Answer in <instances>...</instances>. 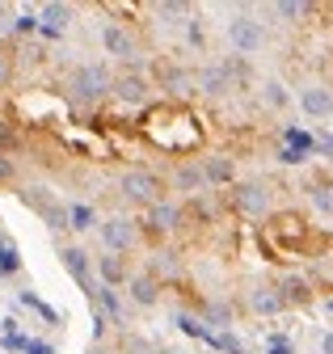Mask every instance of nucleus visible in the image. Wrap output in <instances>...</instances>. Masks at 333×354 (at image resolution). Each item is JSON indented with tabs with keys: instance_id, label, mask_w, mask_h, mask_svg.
Segmentation results:
<instances>
[{
	"instance_id": "f257e3e1",
	"label": "nucleus",
	"mask_w": 333,
	"mask_h": 354,
	"mask_svg": "<svg viewBox=\"0 0 333 354\" xmlns=\"http://www.w3.org/2000/svg\"><path fill=\"white\" fill-rule=\"evenodd\" d=\"M228 42H232V51L236 55H258L262 51V42H266V30L258 17H249V13H236L228 21Z\"/></svg>"
},
{
	"instance_id": "f03ea898",
	"label": "nucleus",
	"mask_w": 333,
	"mask_h": 354,
	"mask_svg": "<svg viewBox=\"0 0 333 354\" xmlns=\"http://www.w3.org/2000/svg\"><path fill=\"white\" fill-rule=\"evenodd\" d=\"M110 88H114V80H110V68L106 64H80L72 72V93L80 102H93V97L110 93Z\"/></svg>"
},
{
	"instance_id": "7ed1b4c3",
	"label": "nucleus",
	"mask_w": 333,
	"mask_h": 354,
	"mask_svg": "<svg viewBox=\"0 0 333 354\" xmlns=\"http://www.w3.org/2000/svg\"><path fill=\"white\" fill-rule=\"evenodd\" d=\"M118 190L127 198H135V203H156L160 198V177L148 173V169H131V173H122Z\"/></svg>"
},
{
	"instance_id": "20e7f679",
	"label": "nucleus",
	"mask_w": 333,
	"mask_h": 354,
	"mask_svg": "<svg viewBox=\"0 0 333 354\" xmlns=\"http://www.w3.org/2000/svg\"><path fill=\"white\" fill-rule=\"evenodd\" d=\"M102 245L110 253H127L135 245V224H131L127 215H110L106 224H102Z\"/></svg>"
},
{
	"instance_id": "39448f33",
	"label": "nucleus",
	"mask_w": 333,
	"mask_h": 354,
	"mask_svg": "<svg viewBox=\"0 0 333 354\" xmlns=\"http://www.w3.org/2000/svg\"><path fill=\"white\" fill-rule=\"evenodd\" d=\"M102 47H106L114 59H131V55H135V38L122 30L118 21H106V26H102Z\"/></svg>"
},
{
	"instance_id": "423d86ee",
	"label": "nucleus",
	"mask_w": 333,
	"mask_h": 354,
	"mask_svg": "<svg viewBox=\"0 0 333 354\" xmlns=\"http://www.w3.org/2000/svg\"><path fill=\"white\" fill-rule=\"evenodd\" d=\"M300 110L308 118H329L333 114V93H329L325 84H308L304 93H300Z\"/></svg>"
},
{
	"instance_id": "0eeeda50",
	"label": "nucleus",
	"mask_w": 333,
	"mask_h": 354,
	"mask_svg": "<svg viewBox=\"0 0 333 354\" xmlns=\"http://www.w3.org/2000/svg\"><path fill=\"white\" fill-rule=\"evenodd\" d=\"M59 257H64V270H68L80 287H89V295H93V283H89V253L80 249V245H64Z\"/></svg>"
},
{
	"instance_id": "6e6552de",
	"label": "nucleus",
	"mask_w": 333,
	"mask_h": 354,
	"mask_svg": "<svg viewBox=\"0 0 333 354\" xmlns=\"http://www.w3.org/2000/svg\"><path fill=\"white\" fill-rule=\"evenodd\" d=\"M93 299H97V308H102V313L114 321V325H127V308H122V299H118V291L114 287H93Z\"/></svg>"
},
{
	"instance_id": "1a4fd4ad",
	"label": "nucleus",
	"mask_w": 333,
	"mask_h": 354,
	"mask_svg": "<svg viewBox=\"0 0 333 354\" xmlns=\"http://www.w3.org/2000/svg\"><path fill=\"white\" fill-rule=\"evenodd\" d=\"M236 207L249 211V215H262V211H266V186H258V182L236 186Z\"/></svg>"
},
{
	"instance_id": "9d476101",
	"label": "nucleus",
	"mask_w": 333,
	"mask_h": 354,
	"mask_svg": "<svg viewBox=\"0 0 333 354\" xmlns=\"http://www.w3.org/2000/svg\"><path fill=\"white\" fill-rule=\"evenodd\" d=\"M68 21H72V9L68 5H43V26H38V30H43L47 38H55V34L68 30Z\"/></svg>"
},
{
	"instance_id": "9b49d317",
	"label": "nucleus",
	"mask_w": 333,
	"mask_h": 354,
	"mask_svg": "<svg viewBox=\"0 0 333 354\" xmlns=\"http://www.w3.org/2000/svg\"><path fill=\"white\" fill-rule=\"evenodd\" d=\"M148 224H152L156 232H169V228H178V224H182V211H178L173 203H152Z\"/></svg>"
},
{
	"instance_id": "f8f14e48",
	"label": "nucleus",
	"mask_w": 333,
	"mask_h": 354,
	"mask_svg": "<svg viewBox=\"0 0 333 354\" xmlns=\"http://www.w3.org/2000/svg\"><path fill=\"white\" fill-rule=\"evenodd\" d=\"M198 88H202V93H224V88H232V80H228L224 64L202 68V72H198Z\"/></svg>"
},
{
	"instance_id": "ddd939ff",
	"label": "nucleus",
	"mask_w": 333,
	"mask_h": 354,
	"mask_svg": "<svg viewBox=\"0 0 333 354\" xmlns=\"http://www.w3.org/2000/svg\"><path fill=\"white\" fill-rule=\"evenodd\" d=\"M97 274H102V287H118L127 279V266L118 261V253H106V257H97Z\"/></svg>"
},
{
	"instance_id": "4468645a",
	"label": "nucleus",
	"mask_w": 333,
	"mask_h": 354,
	"mask_svg": "<svg viewBox=\"0 0 333 354\" xmlns=\"http://www.w3.org/2000/svg\"><path fill=\"white\" fill-rule=\"evenodd\" d=\"M249 304H254V313H262V317L283 313V295H278V291H270V287H258L254 295H249Z\"/></svg>"
},
{
	"instance_id": "2eb2a0df",
	"label": "nucleus",
	"mask_w": 333,
	"mask_h": 354,
	"mask_svg": "<svg viewBox=\"0 0 333 354\" xmlns=\"http://www.w3.org/2000/svg\"><path fill=\"white\" fill-rule=\"evenodd\" d=\"M173 182H178V190L194 194V190H202V186H207V173H202V165H182Z\"/></svg>"
},
{
	"instance_id": "dca6fc26",
	"label": "nucleus",
	"mask_w": 333,
	"mask_h": 354,
	"mask_svg": "<svg viewBox=\"0 0 333 354\" xmlns=\"http://www.w3.org/2000/svg\"><path fill=\"white\" fill-rule=\"evenodd\" d=\"M114 93H118L122 102H144V97H148V84H144L140 76H122V80H114Z\"/></svg>"
},
{
	"instance_id": "f3484780",
	"label": "nucleus",
	"mask_w": 333,
	"mask_h": 354,
	"mask_svg": "<svg viewBox=\"0 0 333 354\" xmlns=\"http://www.w3.org/2000/svg\"><path fill=\"white\" fill-rule=\"evenodd\" d=\"M202 173H207V186H224V182H232V160L228 156H211V160H207L202 165Z\"/></svg>"
},
{
	"instance_id": "a211bd4d",
	"label": "nucleus",
	"mask_w": 333,
	"mask_h": 354,
	"mask_svg": "<svg viewBox=\"0 0 333 354\" xmlns=\"http://www.w3.org/2000/svg\"><path fill=\"white\" fill-rule=\"evenodd\" d=\"M93 224H97V219H93V207H89V203H72V207H68V228L89 232Z\"/></svg>"
},
{
	"instance_id": "6ab92c4d",
	"label": "nucleus",
	"mask_w": 333,
	"mask_h": 354,
	"mask_svg": "<svg viewBox=\"0 0 333 354\" xmlns=\"http://www.w3.org/2000/svg\"><path fill=\"white\" fill-rule=\"evenodd\" d=\"M131 299H135L140 308H152V304H156V279H148V274L131 279Z\"/></svg>"
},
{
	"instance_id": "aec40b11",
	"label": "nucleus",
	"mask_w": 333,
	"mask_h": 354,
	"mask_svg": "<svg viewBox=\"0 0 333 354\" xmlns=\"http://www.w3.org/2000/svg\"><path fill=\"white\" fill-rule=\"evenodd\" d=\"M278 295H283V304H304V299H308V283H304V279H296V274H291V279H283Z\"/></svg>"
},
{
	"instance_id": "412c9836",
	"label": "nucleus",
	"mask_w": 333,
	"mask_h": 354,
	"mask_svg": "<svg viewBox=\"0 0 333 354\" xmlns=\"http://www.w3.org/2000/svg\"><path fill=\"white\" fill-rule=\"evenodd\" d=\"M262 97H266V106H274V110H283V106L291 102V93H287L283 80H266V84H262Z\"/></svg>"
},
{
	"instance_id": "4be33fe9",
	"label": "nucleus",
	"mask_w": 333,
	"mask_h": 354,
	"mask_svg": "<svg viewBox=\"0 0 333 354\" xmlns=\"http://www.w3.org/2000/svg\"><path fill=\"white\" fill-rule=\"evenodd\" d=\"M308 198L321 215H333V186H308Z\"/></svg>"
},
{
	"instance_id": "5701e85b",
	"label": "nucleus",
	"mask_w": 333,
	"mask_h": 354,
	"mask_svg": "<svg viewBox=\"0 0 333 354\" xmlns=\"http://www.w3.org/2000/svg\"><path fill=\"white\" fill-rule=\"evenodd\" d=\"M207 321H211L216 329H228V321H232V308H228V304H211V308H207Z\"/></svg>"
},
{
	"instance_id": "b1692460",
	"label": "nucleus",
	"mask_w": 333,
	"mask_h": 354,
	"mask_svg": "<svg viewBox=\"0 0 333 354\" xmlns=\"http://www.w3.org/2000/svg\"><path fill=\"white\" fill-rule=\"evenodd\" d=\"M304 13H312L308 5H296V0H283V5H274V17H287V21H296V17H304Z\"/></svg>"
},
{
	"instance_id": "393cba45",
	"label": "nucleus",
	"mask_w": 333,
	"mask_h": 354,
	"mask_svg": "<svg viewBox=\"0 0 333 354\" xmlns=\"http://www.w3.org/2000/svg\"><path fill=\"white\" fill-rule=\"evenodd\" d=\"M224 72H228V80H249V64H245L240 55H232V59H224Z\"/></svg>"
},
{
	"instance_id": "a878e982",
	"label": "nucleus",
	"mask_w": 333,
	"mask_h": 354,
	"mask_svg": "<svg viewBox=\"0 0 333 354\" xmlns=\"http://www.w3.org/2000/svg\"><path fill=\"white\" fill-rule=\"evenodd\" d=\"M156 17H190V5H156Z\"/></svg>"
},
{
	"instance_id": "bb28decb",
	"label": "nucleus",
	"mask_w": 333,
	"mask_h": 354,
	"mask_svg": "<svg viewBox=\"0 0 333 354\" xmlns=\"http://www.w3.org/2000/svg\"><path fill=\"white\" fill-rule=\"evenodd\" d=\"M38 26H43V17H34V13H21V17H17V30H21V34H30V30H38Z\"/></svg>"
},
{
	"instance_id": "cd10ccee",
	"label": "nucleus",
	"mask_w": 333,
	"mask_h": 354,
	"mask_svg": "<svg viewBox=\"0 0 333 354\" xmlns=\"http://www.w3.org/2000/svg\"><path fill=\"white\" fill-rule=\"evenodd\" d=\"M304 156H308V152H300V148H283V152H278V160H283V165H300Z\"/></svg>"
},
{
	"instance_id": "c85d7f7f",
	"label": "nucleus",
	"mask_w": 333,
	"mask_h": 354,
	"mask_svg": "<svg viewBox=\"0 0 333 354\" xmlns=\"http://www.w3.org/2000/svg\"><path fill=\"white\" fill-rule=\"evenodd\" d=\"M127 354H152V346L144 337H127Z\"/></svg>"
},
{
	"instance_id": "c756f323",
	"label": "nucleus",
	"mask_w": 333,
	"mask_h": 354,
	"mask_svg": "<svg viewBox=\"0 0 333 354\" xmlns=\"http://www.w3.org/2000/svg\"><path fill=\"white\" fill-rule=\"evenodd\" d=\"M312 148H316V152H325V156L333 160V136H316V140H312Z\"/></svg>"
},
{
	"instance_id": "7c9ffc66",
	"label": "nucleus",
	"mask_w": 333,
	"mask_h": 354,
	"mask_svg": "<svg viewBox=\"0 0 333 354\" xmlns=\"http://www.w3.org/2000/svg\"><path fill=\"white\" fill-rule=\"evenodd\" d=\"M266 354H296V350H291V342H287V337H274Z\"/></svg>"
},
{
	"instance_id": "2f4dec72",
	"label": "nucleus",
	"mask_w": 333,
	"mask_h": 354,
	"mask_svg": "<svg viewBox=\"0 0 333 354\" xmlns=\"http://www.w3.org/2000/svg\"><path fill=\"white\" fill-rule=\"evenodd\" d=\"M26 354H55V350H51V346H43V342H30V346H26Z\"/></svg>"
},
{
	"instance_id": "473e14b6",
	"label": "nucleus",
	"mask_w": 333,
	"mask_h": 354,
	"mask_svg": "<svg viewBox=\"0 0 333 354\" xmlns=\"http://www.w3.org/2000/svg\"><path fill=\"white\" fill-rule=\"evenodd\" d=\"M5 177H13V165H9L5 156H0V182H5Z\"/></svg>"
},
{
	"instance_id": "72a5a7b5",
	"label": "nucleus",
	"mask_w": 333,
	"mask_h": 354,
	"mask_svg": "<svg viewBox=\"0 0 333 354\" xmlns=\"http://www.w3.org/2000/svg\"><path fill=\"white\" fill-rule=\"evenodd\" d=\"M9 80V64H5V55H0V84Z\"/></svg>"
},
{
	"instance_id": "f704fd0d",
	"label": "nucleus",
	"mask_w": 333,
	"mask_h": 354,
	"mask_svg": "<svg viewBox=\"0 0 333 354\" xmlns=\"http://www.w3.org/2000/svg\"><path fill=\"white\" fill-rule=\"evenodd\" d=\"M325 354H333V333H329V337H325Z\"/></svg>"
},
{
	"instance_id": "c9c22d12",
	"label": "nucleus",
	"mask_w": 333,
	"mask_h": 354,
	"mask_svg": "<svg viewBox=\"0 0 333 354\" xmlns=\"http://www.w3.org/2000/svg\"><path fill=\"white\" fill-rule=\"evenodd\" d=\"M329 313H333V299H329Z\"/></svg>"
},
{
	"instance_id": "e433bc0d",
	"label": "nucleus",
	"mask_w": 333,
	"mask_h": 354,
	"mask_svg": "<svg viewBox=\"0 0 333 354\" xmlns=\"http://www.w3.org/2000/svg\"><path fill=\"white\" fill-rule=\"evenodd\" d=\"M89 354H97V350H89Z\"/></svg>"
}]
</instances>
